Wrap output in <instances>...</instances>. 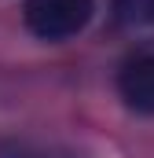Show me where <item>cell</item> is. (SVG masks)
<instances>
[{
	"mask_svg": "<svg viewBox=\"0 0 154 158\" xmlns=\"http://www.w3.org/2000/svg\"><path fill=\"white\" fill-rule=\"evenodd\" d=\"M114 22L132 33H154V0H114Z\"/></svg>",
	"mask_w": 154,
	"mask_h": 158,
	"instance_id": "3957f363",
	"label": "cell"
},
{
	"mask_svg": "<svg viewBox=\"0 0 154 158\" xmlns=\"http://www.w3.org/2000/svg\"><path fill=\"white\" fill-rule=\"evenodd\" d=\"M0 158H59L51 147H30V143H7L0 147ZM63 158H74V155H63Z\"/></svg>",
	"mask_w": 154,
	"mask_h": 158,
	"instance_id": "277c9868",
	"label": "cell"
},
{
	"mask_svg": "<svg viewBox=\"0 0 154 158\" xmlns=\"http://www.w3.org/2000/svg\"><path fill=\"white\" fill-rule=\"evenodd\" d=\"M117 92L136 114H154V55H136L121 66Z\"/></svg>",
	"mask_w": 154,
	"mask_h": 158,
	"instance_id": "7a4b0ae2",
	"label": "cell"
},
{
	"mask_svg": "<svg viewBox=\"0 0 154 158\" xmlns=\"http://www.w3.org/2000/svg\"><path fill=\"white\" fill-rule=\"evenodd\" d=\"M92 0H26V30L40 40H66L81 33L92 19Z\"/></svg>",
	"mask_w": 154,
	"mask_h": 158,
	"instance_id": "6da1fadb",
	"label": "cell"
}]
</instances>
